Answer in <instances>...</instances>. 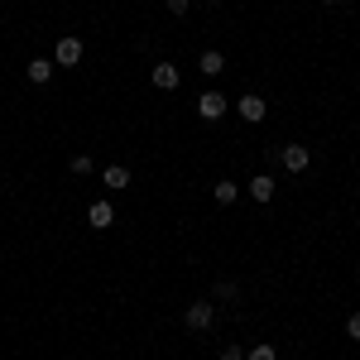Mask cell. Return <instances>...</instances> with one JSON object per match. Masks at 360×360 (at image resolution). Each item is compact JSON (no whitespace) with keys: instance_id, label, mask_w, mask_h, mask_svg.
<instances>
[{"instance_id":"6da1fadb","label":"cell","mask_w":360,"mask_h":360,"mask_svg":"<svg viewBox=\"0 0 360 360\" xmlns=\"http://www.w3.org/2000/svg\"><path fill=\"white\" fill-rule=\"evenodd\" d=\"M77 63H82V39L77 34H63L58 49H53V68H77Z\"/></svg>"},{"instance_id":"7a4b0ae2","label":"cell","mask_w":360,"mask_h":360,"mask_svg":"<svg viewBox=\"0 0 360 360\" xmlns=\"http://www.w3.org/2000/svg\"><path fill=\"white\" fill-rule=\"evenodd\" d=\"M226 106H231V101H226L221 91H202V96H197V115H202V120H221Z\"/></svg>"},{"instance_id":"3957f363","label":"cell","mask_w":360,"mask_h":360,"mask_svg":"<svg viewBox=\"0 0 360 360\" xmlns=\"http://www.w3.org/2000/svg\"><path fill=\"white\" fill-rule=\"evenodd\" d=\"M212 317H217V312H212V303H207V298H197V303L188 307V312H183L188 332H207V327H212Z\"/></svg>"},{"instance_id":"277c9868","label":"cell","mask_w":360,"mask_h":360,"mask_svg":"<svg viewBox=\"0 0 360 360\" xmlns=\"http://www.w3.org/2000/svg\"><path fill=\"white\" fill-rule=\"evenodd\" d=\"M236 111L245 115L250 125H259V120H264V115H269V101H264V96H255V91H250V96H240V101H236Z\"/></svg>"},{"instance_id":"5b68a950","label":"cell","mask_w":360,"mask_h":360,"mask_svg":"<svg viewBox=\"0 0 360 360\" xmlns=\"http://www.w3.org/2000/svg\"><path fill=\"white\" fill-rule=\"evenodd\" d=\"M86 226H91V231L115 226V207H111V202H91V207H86Z\"/></svg>"},{"instance_id":"8992f818","label":"cell","mask_w":360,"mask_h":360,"mask_svg":"<svg viewBox=\"0 0 360 360\" xmlns=\"http://www.w3.org/2000/svg\"><path fill=\"white\" fill-rule=\"evenodd\" d=\"M278 159H283V168H288V173H303L312 154H307V144H283V154H278Z\"/></svg>"},{"instance_id":"52a82bcc","label":"cell","mask_w":360,"mask_h":360,"mask_svg":"<svg viewBox=\"0 0 360 360\" xmlns=\"http://www.w3.org/2000/svg\"><path fill=\"white\" fill-rule=\"evenodd\" d=\"M101 183H106L111 193H125V188H130V168L111 164V168H106V173H101Z\"/></svg>"},{"instance_id":"ba28073f","label":"cell","mask_w":360,"mask_h":360,"mask_svg":"<svg viewBox=\"0 0 360 360\" xmlns=\"http://www.w3.org/2000/svg\"><path fill=\"white\" fill-rule=\"evenodd\" d=\"M154 86H159V91H173V86H178V68H173V63H154Z\"/></svg>"},{"instance_id":"9c48e42d","label":"cell","mask_w":360,"mask_h":360,"mask_svg":"<svg viewBox=\"0 0 360 360\" xmlns=\"http://www.w3.org/2000/svg\"><path fill=\"white\" fill-rule=\"evenodd\" d=\"M25 77H29V82H34V86H44V82H49V77H53V63H49V58H34V63H29V68H25Z\"/></svg>"},{"instance_id":"30bf717a","label":"cell","mask_w":360,"mask_h":360,"mask_svg":"<svg viewBox=\"0 0 360 360\" xmlns=\"http://www.w3.org/2000/svg\"><path fill=\"white\" fill-rule=\"evenodd\" d=\"M197 68H202V72H207V77H221V72H226V58L217 53V49H207V53L197 58Z\"/></svg>"},{"instance_id":"8fae6325","label":"cell","mask_w":360,"mask_h":360,"mask_svg":"<svg viewBox=\"0 0 360 360\" xmlns=\"http://www.w3.org/2000/svg\"><path fill=\"white\" fill-rule=\"evenodd\" d=\"M250 197H255V202H269V197H274V178H269V173L250 178Z\"/></svg>"},{"instance_id":"7c38bea8","label":"cell","mask_w":360,"mask_h":360,"mask_svg":"<svg viewBox=\"0 0 360 360\" xmlns=\"http://www.w3.org/2000/svg\"><path fill=\"white\" fill-rule=\"evenodd\" d=\"M212 197H217L221 207H231V202H236V183H217V188H212Z\"/></svg>"},{"instance_id":"4fadbf2b","label":"cell","mask_w":360,"mask_h":360,"mask_svg":"<svg viewBox=\"0 0 360 360\" xmlns=\"http://www.w3.org/2000/svg\"><path fill=\"white\" fill-rule=\"evenodd\" d=\"M68 168H72L77 178H86V173H91V159H86V154H72V164H68Z\"/></svg>"},{"instance_id":"5bb4252c","label":"cell","mask_w":360,"mask_h":360,"mask_svg":"<svg viewBox=\"0 0 360 360\" xmlns=\"http://www.w3.org/2000/svg\"><path fill=\"white\" fill-rule=\"evenodd\" d=\"M250 360H278V351L264 341V346H255V351H250Z\"/></svg>"},{"instance_id":"9a60e30c","label":"cell","mask_w":360,"mask_h":360,"mask_svg":"<svg viewBox=\"0 0 360 360\" xmlns=\"http://www.w3.org/2000/svg\"><path fill=\"white\" fill-rule=\"evenodd\" d=\"M217 298H226V303H236V298H240V288H236V283H217Z\"/></svg>"},{"instance_id":"2e32d148","label":"cell","mask_w":360,"mask_h":360,"mask_svg":"<svg viewBox=\"0 0 360 360\" xmlns=\"http://www.w3.org/2000/svg\"><path fill=\"white\" fill-rule=\"evenodd\" d=\"M346 336H351V341H360V312H351V317H346Z\"/></svg>"},{"instance_id":"e0dca14e","label":"cell","mask_w":360,"mask_h":360,"mask_svg":"<svg viewBox=\"0 0 360 360\" xmlns=\"http://www.w3.org/2000/svg\"><path fill=\"white\" fill-rule=\"evenodd\" d=\"M168 5V15H188V5H193V0H164Z\"/></svg>"},{"instance_id":"ac0fdd59","label":"cell","mask_w":360,"mask_h":360,"mask_svg":"<svg viewBox=\"0 0 360 360\" xmlns=\"http://www.w3.org/2000/svg\"><path fill=\"white\" fill-rule=\"evenodd\" d=\"M221 360H245V356H240V346H226V351H221Z\"/></svg>"},{"instance_id":"d6986e66","label":"cell","mask_w":360,"mask_h":360,"mask_svg":"<svg viewBox=\"0 0 360 360\" xmlns=\"http://www.w3.org/2000/svg\"><path fill=\"white\" fill-rule=\"evenodd\" d=\"M322 5H336V0H322Z\"/></svg>"},{"instance_id":"ffe728a7","label":"cell","mask_w":360,"mask_h":360,"mask_svg":"<svg viewBox=\"0 0 360 360\" xmlns=\"http://www.w3.org/2000/svg\"><path fill=\"white\" fill-rule=\"evenodd\" d=\"M212 5H217V0H212Z\"/></svg>"}]
</instances>
